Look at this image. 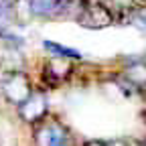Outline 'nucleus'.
I'll return each instance as SVG.
<instances>
[{"instance_id":"nucleus-1","label":"nucleus","mask_w":146,"mask_h":146,"mask_svg":"<svg viewBox=\"0 0 146 146\" xmlns=\"http://www.w3.org/2000/svg\"><path fill=\"white\" fill-rule=\"evenodd\" d=\"M81 140L71 124L55 112L31 126V146H81Z\"/></svg>"},{"instance_id":"nucleus-2","label":"nucleus","mask_w":146,"mask_h":146,"mask_svg":"<svg viewBox=\"0 0 146 146\" xmlns=\"http://www.w3.org/2000/svg\"><path fill=\"white\" fill-rule=\"evenodd\" d=\"M83 0H27L31 16L41 21H77Z\"/></svg>"},{"instance_id":"nucleus-3","label":"nucleus","mask_w":146,"mask_h":146,"mask_svg":"<svg viewBox=\"0 0 146 146\" xmlns=\"http://www.w3.org/2000/svg\"><path fill=\"white\" fill-rule=\"evenodd\" d=\"M0 91H2V98L6 100V104L18 108L23 102H27L33 96L35 85L27 71L12 69V71L0 73Z\"/></svg>"},{"instance_id":"nucleus-4","label":"nucleus","mask_w":146,"mask_h":146,"mask_svg":"<svg viewBox=\"0 0 146 146\" xmlns=\"http://www.w3.org/2000/svg\"><path fill=\"white\" fill-rule=\"evenodd\" d=\"M77 75V61L63 59V57H51L43 61L41 65V83L43 89H59L67 83H71Z\"/></svg>"},{"instance_id":"nucleus-5","label":"nucleus","mask_w":146,"mask_h":146,"mask_svg":"<svg viewBox=\"0 0 146 146\" xmlns=\"http://www.w3.org/2000/svg\"><path fill=\"white\" fill-rule=\"evenodd\" d=\"M75 23L89 31H100L118 25V12L104 0H83L81 12Z\"/></svg>"},{"instance_id":"nucleus-6","label":"nucleus","mask_w":146,"mask_h":146,"mask_svg":"<svg viewBox=\"0 0 146 146\" xmlns=\"http://www.w3.org/2000/svg\"><path fill=\"white\" fill-rule=\"evenodd\" d=\"M49 112H51V108H49V100H47L45 89H35L33 96L16 108L18 120L23 124H27L29 128L35 126L36 122H41Z\"/></svg>"},{"instance_id":"nucleus-7","label":"nucleus","mask_w":146,"mask_h":146,"mask_svg":"<svg viewBox=\"0 0 146 146\" xmlns=\"http://www.w3.org/2000/svg\"><path fill=\"white\" fill-rule=\"evenodd\" d=\"M118 23L146 31V0H130L122 6V12H118Z\"/></svg>"},{"instance_id":"nucleus-8","label":"nucleus","mask_w":146,"mask_h":146,"mask_svg":"<svg viewBox=\"0 0 146 146\" xmlns=\"http://www.w3.org/2000/svg\"><path fill=\"white\" fill-rule=\"evenodd\" d=\"M43 49L47 53H51L53 57H63V59H71V61H83V55L77 49L65 47V45L55 43V41H43Z\"/></svg>"},{"instance_id":"nucleus-9","label":"nucleus","mask_w":146,"mask_h":146,"mask_svg":"<svg viewBox=\"0 0 146 146\" xmlns=\"http://www.w3.org/2000/svg\"><path fill=\"white\" fill-rule=\"evenodd\" d=\"M18 0H0V23H8L16 14Z\"/></svg>"},{"instance_id":"nucleus-10","label":"nucleus","mask_w":146,"mask_h":146,"mask_svg":"<svg viewBox=\"0 0 146 146\" xmlns=\"http://www.w3.org/2000/svg\"><path fill=\"white\" fill-rule=\"evenodd\" d=\"M138 100H140V120L146 126V89H142V94H140Z\"/></svg>"},{"instance_id":"nucleus-11","label":"nucleus","mask_w":146,"mask_h":146,"mask_svg":"<svg viewBox=\"0 0 146 146\" xmlns=\"http://www.w3.org/2000/svg\"><path fill=\"white\" fill-rule=\"evenodd\" d=\"M81 146H104L102 144V140H81Z\"/></svg>"}]
</instances>
